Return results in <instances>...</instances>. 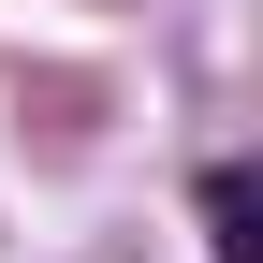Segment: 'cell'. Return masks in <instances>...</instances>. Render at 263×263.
Returning a JSON list of instances; mask_svg holds the SVG:
<instances>
[{"label":"cell","instance_id":"obj_1","mask_svg":"<svg viewBox=\"0 0 263 263\" xmlns=\"http://www.w3.org/2000/svg\"><path fill=\"white\" fill-rule=\"evenodd\" d=\"M205 263H263V176L205 161Z\"/></svg>","mask_w":263,"mask_h":263}]
</instances>
